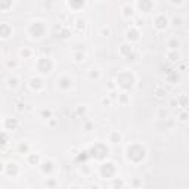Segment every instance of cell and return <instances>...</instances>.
<instances>
[{
    "label": "cell",
    "instance_id": "cell-1",
    "mask_svg": "<svg viewBox=\"0 0 189 189\" xmlns=\"http://www.w3.org/2000/svg\"><path fill=\"white\" fill-rule=\"evenodd\" d=\"M152 22H154V27H155L157 30H160V31L166 30L168 25H170V19L167 18L164 13H158V15H155V16L152 18Z\"/></svg>",
    "mask_w": 189,
    "mask_h": 189
},
{
    "label": "cell",
    "instance_id": "cell-2",
    "mask_svg": "<svg viewBox=\"0 0 189 189\" xmlns=\"http://www.w3.org/2000/svg\"><path fill=\"white\" fill-rule=\"evenodd\" d=\"M12 33H13V30H12V27L7 22H2V24H0V37H2V39L11 37Z\"/></svg>",
    "mask_w": 189,
    "mask_h": 189
},
{
    "label": "cell",
    "instance_id": "cell-3",
    "mask_svg": "<svg viewBox=\"0 0 189 189\" xmlns=\"http://www.w3.org/2000/svg\"><path fill=\"white\" fill-rule=\"evenodd\" d=\"M134 5H130V3H126L123 6V16L124 18H128V16H133L134 15Z\"/></svg>",
    "mask_w": 189,
    "mask_h": 189
},
{
    "label": "cell",
    "instance_id": "cell-4",
    "mask_svg": "<svg viewBox=\"0 0 189 189\" xmlns=\"http://www.w3.org/2000/svg\"><path fill=\"white\" fill-rule=\"evenodd\" d=\"M134 6L139 7L142 12H151V9L154 7V3L152 2H137Z\"/></svg>",
    "mask_w": 189,
    "mask_h": 189
},
{
    "label": "cell",
    "instance_id": "cell-5",
    "mask_svg": "<svg viewBox=\"0 0 189 189\" xmlns=\"http://www.w3.org/2000/svg\"><path fill=\"white\" fill-rule=\"evenodd\" d=\"M167 46H168V49H170V50H177V49L180 47V40H179L176 36L170 37V39H168V41H167Z\"/></svg>",
    "mask_w": 189,
    "mask_h": 189
},
{
    "label": "cell",
    "instance_id": "cell-6",
    "mask_svg": "<svg viewBox=\"0 0 189 189\" xmlns=\"http://www.w3.org/2000/svg\"><path fill=\"white\" fill-rule=\"evenodd\" d=\"M168 58H171L170 59V62H179V59H180V55H179V52L177 50H170L168 52Z\"/></svg>",
    "mask_w": 189,
    "mask_h": 189
},
{
    "label": "cell",
    "instance_id": "cell-7",
    "mask_svg": "<svg viewBox=\"0 0 189 189\" xmlns=\"http://www.w3.org/2000/svg\"><path fill=\"white\" fill-rule=\"evenodd\" d=\"M7 86L12 89L18 87V79H16V77H9V79H7Z\"/></svg>",
    "mask_w": 189,
    "mask_h": 189
},
{
    "label": "cell",
    "instance_id": "cell-8",
    "mask_svg": "<svg viewBox=\"0 0 189 189\" xmlns=\"http://www.w3.org/2000/svg\"><path fill=\"white\" fill-rule=\"evenodd\" d=\"M155 96L160 98V99H162L164 96H167V90L166 89H161V87H157L155 89Z\"/></svg>",
    "mask_w": 189,
    "mask_h": 189
},
{
    "label": "cell",
    "instance_id": "cell-9",
    "mask_svg": "<svg viewBox=\"0 0 189 189\" xmlns=\"http://www.w3.org/2000/svg\"><path fill=\"white\" fill-rule=\"evenodd\" d=\"M84 5H86L84 2H83V3H73V2H68V3H67V6L74 7V9H75V12L79 11V9H81V7H84Z\"/></svg>",
    "mask_w": 189,
    "mask_h": 189
},
{
    "label": "cell",
    "instance_id": "cell-10",
    "mask_svg": "<svg viewBox=\"0 0 189 189\" xmlns=\"http://www.w3.org/2000/svg\"><path fill=\"white\" fill-rule=\"evenodd\" d=\"M173 25H174V27H182V25H183V19H182V16H180V15L174 16V19H173Z\"/></svg>",
    "mask_w": 189,
    "mask_h": 189
},
{
    "label": "cell",
    "instance_id": "cell-11",
    "mask_svg": "<svg viewBox=\"0 0 189 189\" xmlns=\"http://www.w3.org/2000/svg\"><path fill=\"white\" fill-rule=\"evenodd\" d=\"M41 117L43 118H47V120H50V118H52V111H47V109H45V111H41Z\"/></svg>",
    "mask_w": 189,
    "mask_h": 189
},
{
    "label": "cell",
    "instance_id": "cell-12",
    "mask_svg": "<svg viewBox=\"0 0 189 189\" xmlns=\"http://www.w3.org/2000/svg\"><path fill=\"white\" fill-rule=\"evenodd\" d=\"M186 117H188V114H186V109H182V112H180V117H179V120H180L182 123H185L186 120H188Z\"/></svg>",
    "mask_w": 189,
    "mask_h": 189
},
{
    "label": "cell",
    "instance_id": "cell-13",
    "mask_svg": "<svg viewBox=\"0 0 189 189\" xmlns=\"http://www.w3.org/2000/svg\"><path fill=\"white\" fill-rule=\"evenodd\" d=\"M120 139H121V136H120V133H112V143H120Z\"/></svg>",
    "mask_w": 189,
    "mask_h": 189
},
{
    "label": "cell",
    "instance_id": "cell-14",
    "mask_svg": "<svg viewBox=\"0 0 189 189\" xmlns=\"http://www.w3.org/2000/svg\"><path fill=\"white\" fill-rule=\"evenodd\" d=\"M102 36H105V37H108L109 36V34H111V30L108 28V27H102Z\"/></svg>",
    "mask_w": 189,
    "mask_h": 189
},
{
    "label": "cell",
    "instance_id": "cell-15",
    "mask_svg": "<svg viewBox=\"0 0 189 189\" xmlns=\"http://www.w3.org/2000/svg\"><path fill=\"white\" fill-rule=\"evenodd\" d=\"M30 53H31V50H30V49H27V47H24V49L21 50V52H19V55H21V56H28Z\"/></svg>",
    "mask_w": 189,
    "mask_h": 189
},
{
    "label": "cell",
    "instance_id": "cell-16",
    "mask_svg": "<svg viewBox=\"0 0 189 189\" xmlns=\"http://www.w3.org/2000/svg\"><path fill=\"white\" fill-rule=\"evenodd\" d=\"M53 185H55V180H53V179H49V177H47V180H45V186L53 188Z\"/></svg>",
    "mask_w": 189,
    "mask_h": 189
},
{
    "label": "cell",
    "instance_id": "cell-17",
    "mask_svg": "<svg viewBox=\"0 0 189 189\" xmlns=\"http://www.w3.org/2000/svg\"><path fill=\"white\" fill-rule=\"evenodd\" d=\"M167 115H168V112H167L166 109H162V108H161V109H160V118H161V120H164Z\"/></svg>",
    "mask_w": 189,
    "mask_h": 189
},
{
    "label": "cell",
    "instance_id": "cell-18",
    "mask_svg": "<svg viewBox=\"0 0 189 189\" xmlns=\"http://www.w3.org/2000/svg\"><path fill=\"white\" fill-rule=\"evenodd\" d=\"M0 7H2V9H6V7H12V3H11V2H7V3H2V2H0Z\"/></svg>",
    "mask_w": 189,
    "mask_h": 189
},
{
    "label": "cell",
    "instance_id": "cell-19",
    "mask_svg": "<svg viewBox=\"0 0 189 189\" xmlns=\"http://www.w3.org/2000/svg\"><path fill=\"white\" fill-rule=\"evenodd\" d=\"M171 5L173 6H185L186 2H171Z\"/></svg>",
    "mask_w": 189,
    "mask_h": 189
},
{
    "label": "cell",
    "instance_id": "cell-20",
    "mask_svg": "<svg viewBox=\"0 0 189 189\" xmlns=\"http://www.w3.org/2000/svg\"><path fill=\"white\" fill-rule=\"evenodd\" d=\"M90 77H92V79H93V77H96V79H99V77H100V74L96 71V73H90Z\"/></svg>",
    "mask_w": 189,
    "mask_h": 189
},
{
    "label": "cell",
    "instance_id": "cell-21",
    "mask_svg": "<svg viewBox=\"0 0 189 189\" xmlns=\"http://www.w3.org/2000/svg\"><path fill=\"white\" fill-rule=\"evenodd\" d=\"M109 102H111V100H109L108 98H106V99H102V104H104V105H105V104L108 105V104H109Z\"/></svg>",
    "mask_w": 189,
    "mask_h": 189
},
{
    "label": "cell",
    "instance_id": "cell-22",
    "mask_svg": "<svg viewBox=\"0 0 189 189\" xmlns=\"http://www.w3.org/2000/svg\"><path fill=\"white\" fill-rule=\"evenodd\" d=\"M92 189H100L99 185H92Z\"/></svg>",
    "mask_w": 189,
    "mask_h": 189
},
{
    "label": "cell",
    "instance_id": "cell-23",
    "mask_svg": "<svg viewBox=\"0 0 189 189\" xmlns=\"http://www.w3.org/2000/svg\"><path fill=\"white\" fill-rule=\"evenodd\" d=\"M73 189H80V188H77V186H74V188H73Z\"/></svg>",
    "mask_w": 189,
    "mask_h": 189
}]
</instances>
